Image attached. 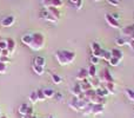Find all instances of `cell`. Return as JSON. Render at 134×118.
<instances>
[{"label": "cell", "instance_id": "cell-40", "mask_svg": "<svg viewBox=\"0 0 134 118\" xmlns=\"http://www.w3.org/2000/svg\"><path fill=\"white\" fill-rule=\"evenodd\" d=\"M0 61L5 63V64H8V63H9V57H1Z\"/></svg>", "mask_w": 134, "mask_h": 118}, {"label": "cell", "instance_id": "cell-42", "mask_svg": "<svg viewBox=\"0 0 134 118\" xmlns=\"http://www.w3.org/2000/svg\"><path fill=\"white\" fill-rule=\"evenodd\" d=\"M111 14H112V16H113L114 18H115V19H118V20H119V18H120V17H119V14H118V13H111Z\"/></svg>", "mask_w": 134, "mask_h": 118}, {"label": "cell", "instance_id": "cell-27", "mask_svg": "<svg viewBox=\"0 0 134 118\" xmlns=\"http://www.w3.org/2000/svg\"><path fill=\"white\" fill-rule=\"evenodd\" d=\"M69 2H71V4H73L78 11L82 8V2H83L82 0H69Z\"/></svg>", "mask_w": 134, "mask_h": 118}, {"label": "cell", "instance_id": "cell-24", "mask_svg": "<svg viewBox=\"0 0 134 118\" xmlns=\"http://www.w3.org/2000/svg\"><path fill=\"white\" fill-rule=\"evenodd\" d=\"M125 95H126V97H127V99L130 100L131 103H133V104H134V91L131 90V89H126V90H125Z\"/></svg>", "mask_w": 134, "mask_h": 118}, {"label": "cell", "instance_id": "cell-22", "mask_svg": "<svg viewBox=\"0 0 134 118\" xmlns=\"http://www.w3.org/2000/svg\"><path fill=\"white\" fill-rule=\"evenodd\" d=\"M7 40V50H8L11 53H13L14 52V50H15V47H16V44H15V42H14V39H6Z\"/></svg>", "mask_w": 134, "mask_h": 118}, {"label": "cell", "instance_id": "cell-20", "mask_svg": "<svg viewBox=\"0 0 134 118\" xmlns=\"http://www.w3.org/2000/svg\"><path fill=\"white\" fill-rule=\"evenodd\" d=\"M88 80H90L91 85H92V89L93 90H97L99 86H101V83H100L99 78L98 77H94V78H88Z\"/></svg>", "mask_w": 134, "mask_h": 118}, {"label": "cell", "instance_id": "cell-35", "mask_svg": "<svg viewBox=\"0 0 134 118\" xmlns=\"http://www.w3.org/2000/svg\"><path fill=\"white\" fill-rule=\"evenodd\" d=\"M37 95H38V99L39 100H46V97H45L42 90H37Z\"/></svg>", "mask_w": 134, "mask_h": 118}, {"label": "cell", "instance_id": "cell-10", "mask_svg": "<svg viewBox=\"0 0 134 118\" xmlns=\"http://www.w3.org/2000/svg\"><path fill=\"white\" fill-rule=\"evenodd\" d=\"M105 111V105L104 104H92V112L91 115H101Z\"/></svg>", "mask_w": 134, "mask_h": 118}, {"label": "cell", "instance_id": "cell-25", "mask_svg": "<svg viewBox=\"0 0 134 118\" xmlns=\"http://www.w3.org/2000/svg\"><path fill=\"white\" fill-rule=\"evenodd\" d=\"M32 70L35 72L37 74H39V76H41V74H44V72H45V69L42 66H39V65H35V64H33L32 65Z\"/></svg>", "mask_w": 134, "mask_h": 118}, {"label": "cell", "instance_id": "cell-9", "mask_svg": "<svg viewBox=\"0 0 134 118\" xmlns=\"http://www.w3.org/2000/svg\"><path fill=\"white\" fill-rule=\"evenodd\" d=\"M120 32L122 33L124 37L132 38L134 35V25H127V26H125V27H121Z\"/></svg>", "mask_w": 134, "mask_h": 118}, {"label": "cell", "instance_id": "cell-31", "mask_svg": "<svg viewBox=\"0 0 134 118\" xmlns=\"http://www.w3.org/2000/svg\"><path fill=\"white\" fill-rule=\"evenodd\" d=\"M30 100L32 102V104H34V103H37L38 100V95H37V91H33L32 93L30 95Z\"/></svg>", "mask_w": 134, "mask_h": 118}, {"label": "cell", "instance_id": "cell-29", "mask_svg": "<svg viewBox=\"0 0 134 118\" xmlns=\"http://www.w3.org/2000/svg\"><path fill=\"white\" fill-rule=\"evenodd\" d=\"M63 5H64L63 0H51V6H52V7H57V8H60ZM51 6H49V7H51Z\"/></svg>", "mask_w": 134, "mask_h": 118}, {"label": "cell", "instance_id": "cell-7", "mask_svg": "<svg viewBox=\"0 0 134 118\" xmlns=\"http://www.w3.org/2000/svg\"><path fill=\"white\" fill-rule=\"evenodd\" d=\"M40 17H41L44 20H46V21H49V23H53V24H57L58 23V19L57 18H54L53 16H52L51 13H49L48 11H47L46 8H44L41 12H40Z\"/></svg>", "mask_w": 134, "mask_h": 118}, {"label": "cell", "instance_id": "cell-2", "mask_svg": "<svg viewBox=\"0 0 134 118\" xmlns=\"http://www.w3.org/2000/svg\"><path fill=\"white\" fill-rule=\"evenodd\" d=\"M45 46V35L40 32L31 33V42L28 44V47L33 51H40Z\"/></svg>", "mask_w": 134, "mask_h": 118}, {"label": "cell", "instance_id": "cell-47", "mask_svg": "<svg viewBox=\"0 0 134 118\" xmlns=\"http://www.w3.org/2000/svg\"><path fill=\"white\" fill-rule=\"evenodd\" d=\"M48 118H54V117H53V116H49V117H48Z\"/></svg>", "mask_w": 134, "mask_h": 118}, {"label": "cell", "instance_id": "cell-36", "mask_svg": "<svg viewBox=\"0 0 134 118\" xmlns=\"http://www.w3.org/2000/svg\"><path fill=\"white\" fill-rule=\"evenodd\" d=\"M6 70H7L6 64H5V63H2V61H0V73H5V72H6Z\"/></svg>", "mask_w": 134, "mask_h": 118}, {"label": "cell", "instance_id": "cell-17", "mask_svg": "<svg viewBox=\"0 0 134 118\" xmlns=\"http://www.w3.org/2000/svg\"><path fill=\"white\" fill-rule=\"evenodd\" d=\"M111 53H112V57L113 58H116L121 61L124 59V52L121 51L120 49H112L111 50Z\"/></svg>", "mask_w": 134, "mask_h": 118}, {"label": "cell", "instance_id": "cell-14", "mask_svg": "<svg viewBox=\"0 0 134 118\" xmlns=\"http://www.w3.org/2000/svg\"><path fill=\"white\" fill-rule=\"evenodd\" d=\"M76 80L79 81H82V80H86V79H88V72L86 69H81L80 71H79V73L76 74Z\"/></svg>", "mask_w": 134, "mask_h": 118}, {"label": "cell", "instance_id": "cell-43", "mask_svg": "<svg viewBox=\"0 0 134 118\" xmlns=\"http://www.w3.org/2000/svg\"><path fill=\"white\" fill-rule=\"evenodd\" d=\"M33 116H31V115H23L21 118H32Z\"/></svg>", "mask_w": 134, "mask_h": 118}, {"label": "cell", "instance_id": "cell-18", "mask_svg": "<svg viewBox=\"0 0 134 118\" xmlns=\"http://www.w3.org/2000/svg\"><path fill=\"white\" fill-rule=\"evenodd\" d=\"M79 85H80L82 92H86V91H88V90H92V85H91V83H90L88 79L82 80V81H79Z\"/></svg>", "mask_w": 134, "mask_h": 118}, {"label": "cell", "instance_id": "cell-28", "mask_svg": "<svg viewBox=\"0 0 134 118\" xmlns=\"http://www.w3.org/2000/svg\"><path fill=\"white\" fill-rule=\"evenodd\" d=\"M51 77H52V80H53L54 84H60L61 81H63V78L57 73H51Z\"/></svg>", "mask_w": 134, "mask_h": 118}, {"label": "cell", "instance_id": "cell-12", "mask_svg": "<svg viewBox=\"0 0 134 118\" xmlns=\"http://www.w3.org/2000/svg\"><path fill=\"white\" fill-rule=\"evenodd\" d=\"M14 21H15V17L14 16H7L6 18H4L1 20V25L4 26V27H11V26L14 24Z\"/></svg>", "mask_w": 134, "mask_h": 118}, {"label": "cell", "instance_id": "cell-1", "mask_svg": "<svg viewBox=\"0 0 134 118\" xmlns=\"http://www.w3.org/2000/svg\"><path fill=\"white\" fill-rule=\"evenodd\" d=\"M75 58L76 53L74 51H71V50H59L55 52V59L61 66L72 64L75 60Z\"/></svg>", "mask_w": 134, "mask_h": 118}, {"label": "cell", "instance_id": "cell-16", "mask_svg": "<svg viewBox=\"0 0 134 118\" xmlns=\"http://www.w3.org/2000/svg\"><path fill=\"white\" fill-rule=\"evenodd\" d=\"M46 9L49 12V13L52 14V16L54 17V18H57L58 20H60V18H61V13H60V11H59V8H57V7H46Z\"/></svg>", "mask_w": 134, "mask_h": 118}, {"label": "cell", "instance_id": "cell-15", "mask_svg": "<svg viewBox=\"0 0 134 118\" xmlns=\"http://www.w3.org/2000/svg\"><path fill=\"white\" fill-rule=\"evenodd\" d=\"M95 93H97L99 97H101V98H107V97L109 96V92H108V91H107L102 85L99 86V88L95 90Z\"/></svg>", "mask_w": 134, "mask_h": 118}, {"label": "cell", "instance_id": "cell-30", "mask_svg": "<svg viewBox=\"0 0 134 118\" xmlns=\"http://www.w3.org/2000/svg\"><path fill=\"white\" fill-rule=\"evenodd\" d=\"M120 63H121V61H120V60H119V59H116V58H113V57H112V58L109 59L108 64L111 65V66H113V67H116V66H118L119 64H120Z\"/></svg>", "mask_w": 134, "mask_h": 118}, {"label": "cell", "instance_id": "cell-19", "mask_svg": "<svg viewBox=\"0 0 134 118\" xmlns=\"http://www.w3.org/2000/svg\"><path fill=\"white\" fill-rule=\"evenodd\" d=\"M88 72V78H94V77H98V70L95 65H90V67L87 69Z\"/></svg>", "mask_w": 134, "mask_h": 118}, {"label": "cell", "instance_id": "cell-32", "mask_svg": "<svg viewBox=\"0 0 134 118\" xmlns=\"http://www.w3.org/2000/svg\"><path fill=\"white\" fill-rule=\"evenodd\" d=\"M126 45H128L130 49L132 50V51H134V37L127 38V39H126Z\"/></svg>", "mask_w": 134, "mask_h": 118}, {"label": "cell", "instance_id": "cell-8", "mask_svg": "<svg viewBox=\"0 0 134 118\" xmlns=\"http://www.w3.org/2000/svg\"><path fill=\"white\" fill-rule=\"evenodd\" d=\"M33 112H34V110H33V107L31 106L30 104H26V103H24V104H21L20 106H19V114L23 116V115H31V116H33Z\"/></svg>", "mask_w": 134, "mask_h": 118}, {"label": "cell", "instance_id": "cell-26", "mask_svg": "<svg viewBox=\"0 0 134 118\" xmlns=\"http://www.w3.org/2000/svg\"><path fill=\"white\" fill-rule=\"evenodd\" d=\"M111 58H112V53H111V51H107V50H104V51H102V54H101V59L108 63V61H109V59H111Z\"/></svg>", "mask_w": 134, "mask_h": 118}, {"label": "cell", "instance_id": "cell-4", "mask_svg": "<svg viewBox=\"0 0 134 118\" xmlns=\"http://www.w3.org/2000/svg\"><path fill=\"white\" fill-rule=\"evenodd\" d=\"M99 80H100V83H101V84H104V83H112V81H114V78H113V76L111 74V72H109L108 70L104 69V70H102V72L100 73V76H99Z\"/></svg>", "mask_w": 134, "mask_h": 118}, {"label": "cell", "instance_id": "cell-5", "mask_svg": "<svg viewBox=\"0 0 134 118\" xmlns=\"http://www.w3.org/2000/svg\"><path fill=\"white\" fill-rule=\"evenodd\" d=\"M105 20L108 24V26H111L112 28H120V24H119V20L115 19L111 13H106L105 14Z\"/></svg>", "mask_w": 134, "mask_h": 118}, {"label": "cell", "instance_id": "cell-41", "mask_svg": "<svg viewBox=\"0 0 134 118\" xmlns=\"http://www.w3.org/2000/svg\"><path fill=\"white\" fill-rule=\"evenodd\" d=\"M54 98H57V100H61V99H63V95H61V93H59V92H55Z\"/></svg>", "mask_w": 134, "mask_h": 118}, {"label": "cell", "instance_id": "cell-45", "mask_svg": "<svg viewBox=\"0 0 134 118\" xmlns=\"http://www.w3.org/2000/svg\"><path fill=\"white\" fill-rule=\"evenodd\" d=\"M0 118H7L6 116H0Z\"/></svg>", "mask_w": 134, "mask_h": 118}, {"label": "cell", "instance_id": "cell-39", "mask_svg": "<svg viewBox=\"0 0 134 118\" xmlns=\"http://www.w3.org/2000/svg\"><path fill=\"white\" fill-rule=\"evenodd\" d=\"M9 54H11V52H9L7 49L2 50V52H1V57H9Z\"/></svg>", "mask_w": 134, "mask_h": 118}, {"label": "cell", "instance_id": "cell-11", "mask_svg": "<svg viewBox=\"0 0 134 118\" xmlns=\"http://www.w3.org/2000/svg\"><path fill=\"white\" fill-rule=\"evenodd\" d=\"M105 89L109 92V95H115L116 93V84L115 81H112V83H104L101 84Z\"/></svg>", "mask_w": 134, "mask_h": 118}, {"label": "cell", "instance_id": "cell-23", "mask_svg": "<svg viewBox=\"0 0 134 118\" xmlns=\"http://www.w3.org/2000/svg\"><path fill=\"white\" fill-rule=\"evenodd\" d=\"M44 95L45 97H46V99H51V98L54 97V95H55V91L53 90V89H44Z\"/></svg>", "mask_w": 134, "mask_h": 118}, {"label": "cell", "instance_id": "cell-44", "mask_svg": "<svg viewBox=\"0 0 134 118\" xmlns=\"http://www.w3.org/2000/svg\"><path fill=\"white\" fill-rule=\"evenodd\" d=\"M94 1H97V2H99V1H104V0H94Z\"/></svg>", "mask_w": 134, "mask_h": 118}, {"label": "cell", "instance_id": "cell-34", "mask_svg": "<svg viewBox=\"0 0 134 118\" xmlns=\"http://www.w3.org/2000/svg\"><path fill=\"white\" fill-rule=\"evenodd\" d=\"M115 44L118 46H124V45H126V39H124V38H116Z\"/></svg>", "mask_w": 134, "mask_h": 118}, {"label": "cell", "instance_id": "cell-37", "mask_svg": "<svg viewBox=\"0 0 134 118\" xmlns=\"http://www.w3.org/2000/svg\"><path fill=\"white\" fill-rule=\"evenodd\" d=\"M0 49H1V50H5V49H7V40L0 39Z\"/></svg>", "mask_w": 134, "mask_h": 118}, {"label": "cell", "instance_id": "cell-48", "mask_svg": "<svg viewBox=\"0 0 134 118\" xmlns=\"http://www.w3.org/2000/svg\"><path fill=\"white\" fill-rule=\"evenodd\" d=\"M32 118H38V117H35V116H33V117H32Z\"/></svg>", "mask_w": 134, "mask_h": 118}, {"label": "cell", "instance_id": "cell-6", "mask_svg": "<svg viewBox=\"0 0 134 118\" xmlns=\"http://www.w3.org/2000/svg\"><path fill=\"white\" fill-rule=\"evenodd\" d=\"M91 50H92V56L99 57V58L101 59V54H102L104 49H101V46H100L97 42H92V43H91Z\"/></svg>", "mask_w": 134, "mask_h": 118}, {"label": "cell", "instance_id": "cell-13", "mask_svg": "<svg viewBox=\"0 0 134 118\" xmlns=\"http://www.w3.org/2000/svg\"><path fill=\"white\" fill-rule=\"evenodd\" d=\"M71 92H72V95H73V97L82 98V96H83V92L81 91V88H80V85H79V83H76L75 85L72 88Z\"/></svg>", "mask_w": 134, "mask_h": 118}, {"label": "cell", "instance_id": "cell-46", "mask_svg": "<svg viewBox=\"0 0 134 118\" xmlns=\"http://www.w3.org/2000/svg\"><path fill=\"white\" fill-rule=\"evenodd\" d=\"M1 52H2V50H1V49H0V56H1Z\"/></svg>", "mask_w": 134, "mask_h": 118}, {"label": "cell", "instance_id": "cell-3", "mask_svg": "<svg viewBox=\"0 0 134 118\" xmlns=\"http://www.w3.org/2000/svg\"><path fill=\"white\" fill-rule=\"evenodd\" d=\"M88 104H90V102H88L87 99H85V98L73 97L71 99V102L68 103V106L76 112H82L83 109H85Z\"/></svg>", "mask_w": 134, "mask_h": 118}, {"label": "cell", "instance_id": "cell-38", "mask_svg": "<svg viewBox=\"0 0 134 118\" xmlns=\"http://www.w3.org/2000/svg\"><path fill=\"white\" fill-rule=\"evenodd\" d=\"M108 1L109 5H112V6H119V2L121 1V0H107Z\"/></svg>", "mask_w": 134, "mask_h": 118}, {"label": "cell", "instance_id": "cell-33", "mask_svg": "<svg viewBox=\"0 0 134 118\" xmlns=\"http://www.w3.org/2000/svg\"><path fill=\"white\" fill-rule=\"evenodd\" d=\"M100 60H101V59H100L99 57L92 56V57H91V64H92V65H95V66H97V65L100 63Z\"/></svg>", "mask_w": 134, "mask_h": 118}, {"label": "cell", "instance_id": "cell-49", "mask_svg": "<svg viewBox=\"0 0 134 118\" xmlns=\"http://www.w3.org/2000/svg\"><path fill=\"white\" fill-rule=\"evenodd\" d=\"M0 116H1V112H0Z\"/></svg>", "mask_w": 134, "mask_h": 118}, {"label": "cell", "instance_id": "cell-21", "mask_svg": "<svg viewBox=\"0 0 134 118\" xmlns=\"http://www.w3.org/2000/svg\"><path fill=\"white\" fill-rule=\"evenodd\" d=\"M33 64L45 67V65H46V59H45L44 57H41V56H37L34 58V61H33Z\"/></svg>", "mask_w": 134, "mask_h": 118}]
</instances>
